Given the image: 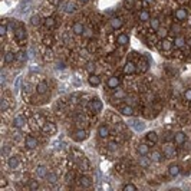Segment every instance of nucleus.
<instances>
[{"instance_id": "obj_27", "label": "nucleus", "mask_w": 191, "mask_h": 191, "mask_svg": "<svg viewBox=\"0 0 191 191\" xmlns=\"http://www.w3.org/2000/svg\"><path fill=\"white\" fill-rule=\"evenodd\" d=\"M79 184H81V187H83V188H89L91 185H92V180H91L89 177L82 175L79 178Z\"/></svg>"}, {"instance_id": "obj_43", "label": "nucleus", "mask_w": 191, "mask_h": 191, "mask_svg": "<svg viewBox=\"0 0 191 191\" xmlns=\"http://www.w3.org/2000/svg\"><path fill=\"white\" fill-rule=\"evenodd\" d=\"M0 180H2V181H0V188H4L6 185H7V180H6V177L2 175V177H0Z\"/></svg>"}, {"instance_id": "obj_45", "label": "nucleus", "mask_w": 191, "mask_h": 191, "mask_svg": "<svg viewBox=\"0 0 191 191\" xmlns=\"http://www.w3.org/2000/svg\"><path fill=\"white\" fill-rule=\"evenodd\" d=\"M6 33H7V26H6V25H2V26H0V36H4Z\"/></svg>"}, {"instance_id": "obj_41", "label": "nucleus", "mask_w": 191, "mask_h": 191, "mask_svg": "<svg viewBox=\"0 0 191 191\" xmlns=\"http://www.w3.org/2000/svg\"><path fill=\"white\" fill-rule=\"evenodd\" d=\"M124 96H125L124 91H121V89H116L115 94H114V98H116V99H121V98H124Z\"/></svg>"}, {"instance_id": "obj_50", "label": "nucleus", "mask_w": 191, "mask_h": 191, "mask_svg": "<svg viewBox=\"0 0 191 191\" xmlns=\"http://www.w3.org/2000/svg\"><path fill=\"white\" fill-rule=\"evenodd\" d=\"M78 2H79V3H82V4H83V3H86L88 0H78Z\"/></svg>"}, {"instance_id": "obj_21", "label": "nucleus", "mask_w": 191, "mask_h": 191, "mask_svg": "<svg viewBox=\"0 0 191 191\" xmlns=\"http://www.w3.org/2000/svg\"><path fill=\"white\" fill-rule=\"evenodd\" d=\"M19 164H20V161L17 157H10L7 160V165L10 170H17L19 168Z\"/></svg>"}, {"instance_id": "obj_7", "label": "nucleus", "mask_w": 191, "mask_h": 191, "mask_svg": "<svg viewBox=\"0 0 191 191\" xmlns=\"http://www.w3.org/2000/svg\"><path fill=\"white\" fill-rule=\"evenodd\" d=\"M25 125H26V118L23 115H16L15 119H13V127L20 129V128H23Z\"/></svg>"}, {"instance_id": "obj_20", "label": "nucleus", "mask_w": 191, "mask_h": 191, "mask_svg": "<svg viewBox=\"0 0 191 191\" xmlns=\"http://www.w3.org/2000/svg\"><path fill=\"white\" fill-rule=\"evenodd\" d=\"M48 174H49L48 167H45V165H39L38 168H36V175H38L39 178H46Z\"/></svg>"}, {"instance_id": "obj_13", "label": "nucleus", "mask_w": 191, "mask_h": 191, "mask_svg": "<svg viewBox=\"0 0 191 191\" xmlns=\"http://www.w3.org/2000/svg\"><path fill=\"white\" fill-rule=\"evenodd\" d=\"M88 83H89L91 86H99L101 85V78L98 75H95V73H89V76H88Z\"/></svg>"}, {"instance_id": "obj_46", "label": "nucleus", "mask_w": 191, "mask_h": 191, "mask_svg": "<svg viewBox=\"0 0 191 191\" xmlns=\"http://www.w3.org/2000/svg\"><path fill=\"white\" fill-rule=\"evenodd\" d=\"M86 71L89 72V73H94V71H95V65H94V63H88V65H86Z\"/></svg>"}, {"instance_id": "obj_48", "label": "nucleus", "mask_w": 191, "mask_h": 191, "mask_svg": "<svg viewBox=\"0 0 191 191\" xmlns=\"http://www.w3.org/2000/svg\"><path fill=\"white\" fill-rule=\"evenodd\" d=\"M109 145H111V150H116V148H118V147H116V144H114V142H111Z\"/></svg>"}, {"instance_id": "obj_8", "label": "nucleus", "mask_w": 191, "mask_h": 191, "mask_svg": "<svg viewBox=\"0 0 191 191\" xmlns=\"http://www.w3.org/2000/svg\"><path fill=\"white\" fill-rule=\"evenodd\" d=\"M187 45V39L181 36V35H177L175 39H174V46L178 49H184V46Z\"/></svg>"}, {"instance_id": "obj_33", "label": "nucleus", "mask_w": 191, "mask_h": 191, "mask_svg": "<svg viewBox=\"0 0 191 191\" xmlns=\"http://www.w3.org/2000/svg\"><path fill=\"white\" fill-rule=\"evenodd\" d=\"M157 36L160 39H165L167 36H168V30L165 29V27H160V29L157 30Z\"/></svg>"}, {"instance_id": "obj_23", "label": "nucleus", "mask_w": 191, "mask_h": 191, "mask_svg": "<svg viewBox=\"0 0 191 191\" xmlns=\"http://www.w3.org/2000/svg\"><path fill=\"white\" fill-rule=\"evenodd\" d=\"M16 59V53L12 52V50H9V52L4 53V63L6 65H12L13 62H15Z\"/></svg>"}, {"instance_id": "obj_22", "label": "nucleus", "mask_w": 191, "mask_h": 191, "mask_svg": "<svg viewBox=\"0 0 191 191\" xmlns=\"http://www.w3.org/2000/svg\"><path fill=\"white\" fill-rule=\"evenodd\" d=\"M162 157H164V154H162L161 151H152V152L150 154L151 161H154V162H161Z\"/></svg>"}, {"instance_id": "obj_26", "label": "nucleus", "mask_w": 191, "mask_h": 191, "mask_svg": "<svg viewBox=\"0 0 191 191\" xmlns=\"http://www.w3.org/2000/svg\"><path fill=\"white\" fill-rule=\"evenodd\" d=\"M181 172V168H180V165H177V164H171L168 167V174L171 177H177L178 174Z\"/></svg>"}, {"instance_id": "obj_37", "label": "nucleus", "mask_w": 191, "mask_h": 191, "mask_svg": "<svg viewBox=\"0 0 191 191\" xmlns=\"http://www.w3.org/2000/svg\"><path fill=\"white\" fill-rule=\"evenodd\" d=\"M7 108H9L7 101H6V99H2V102H0V111H2V112H6Z\"/></svg>"}, {"instance_id": "obj_11", "label": "nucleus", "mask_w": 191, "mask_h": 191, "mask_svg": "<svg viewBox=\"0 0 191 191\" xmlns=\"http://www.w3.org/2000/svg\"><path fill=\"white\" fill-rule=\"evenodd\" d=\"M119 114L124 116H132L134 115V108L131 105H122L119 108Z\"/></svg>"}, {"instance_id": "obj_9", "label": "nucleus", "mask_w": 191, "mask_h": 191, "mask_svg": "<svg viewBox=\"0 0 191 191\" xmlns=\"http://www.w3.org/2000/svg\"><path fill=\"white\" fill-rule=\"evenodd\" d=\"M174 142H175V145H178V147L184 145V142H185V134H184L183 131L175 132V135H174Z\"/></svg>"}, {"instance_id": "obj_12", "label": "nucleus", "mask_w": 191, "mask_h": 191, "mask_svg": "<svg viewBox=\"0 0 191 191\" xmlns=\"http://www.w3.org/2000/svg\"><path fill=\"white\" fill-rule=\"evenodd\" d=\"M145 139H147V142L155 144V142H158V134L155 131H148L145 134Z\"/></svg>"}, {"instance_id": "obj_29", "label": "nucleus", "mask_w": 191, "mask_h": 191, "mask_svg": "<svg viewBox=\"0 0 191 191\" xmlns=\"http://www.w3.org/2000/svg\"><path fill=\"white\" fill-rule=\"evenodd\" d=\"M150 25H151V29L152 30H158L161 27V23H160V19H158V17H151Z\"/></svg>"}, {"instance_id": "obj_28", "label": "nucleus", "mask_w": 191, "mask_h": 191, "mask_svg": "<svg viewBox=\"0 0 191 191\" xmlns=\"http://www.w3.org/2000/svg\"><path fill=\"white\" fill-rule=\"evenodd\" d=\"M138 19L141 20V22H147V20H150L151 19L150 12H148V10H141L138 13Z\"/></svg>"}, {"instance_id": "obj_49", "label": "nucleus", "mask_w": 191, "mask_h": 191, "mask_svg": "<svg viewBox=\"0 0 191 191\" xmlns=\"http://www.w3.org/2000/svg\"><path fill=\"white\" fill-rule=\"evenodd\" d=\"M187 45L191 48V38H190V39H187Z\"/></svg>"}, {"instance_id": "obj_15", "label": "nucleus", "mask_w": 191, "mask_h": 191, "mask_svg": "<svg viewBox=\"0 0 191 191\" xmlns=\"http://www.w3.org/2000/svg\"><path fill=\"white\" fill-rule=\"evenodd\" d=\"M109 25H111V27L115 30L121 29L122 27V25H124V22H122V19L121 17H112V19L109 20Z\"/></svg>"}, {"instance_id": "obj_3", "label": "nucleus", "mask_w": 191, "mask_h": 191, "mask_svg": "<svg viewBox=\"0 0 191 191\" xmlns=\"http://www.w3.org/2000/svg\"><path fill=\"white\" fill-rule=\"evenodd\" d=\"M162 154H164L165 157H175L177 151H175V148H174L172 144L167 142L164 147H162Z\"/></svg>"}, {"instance_id": "obj_32", "label": "nucleus", "mask_w": 191, "mask_h": 191, "mask_svg": "<svg viewBox=\"0 0 191 191\" xmlns=\"http://www.w3.org/2000/svg\"><path fill=\"white\" fill-rule=\"evenodd\" d=\"M151 160V158H150ZM150 160L145 157V155H141V158H139V161H138V164L142 167V168H148V165H150Z\"/></svg>"}, {"instance_id": "obj_42", "label": "nucleus", "mask_w": 191, "mask_h": 191, "mask_svg": "<svg viewBox=\"0 0 191 191\" xmlns=\"http://www.w3.org/2000/svg\"><path fill=\"white\" fill-rule=\"evenodd\" d=\"M184 99H185V101H188V102H191V88L184 92Z\"/></svg>"}, {"instance_id": "obj_6", "label": "nucleus", "mask_w": 191, "mask_h": 191, "mask_svg": "<svg viewBox=\"0 0 191 191\" xmlns=\"http://www.w3.org/2000/svg\"><path fill=\"white\" fill-rule=\"evenodd\" d=\"M106 85H108V88H111V89H118L121 85V79L118 78V76H109Z\"/></svg>"}, {"instance_id": "obj_34", "label": "nucleus", "mask_w": 191, "mask_h": 191, "mask_svg": "<svg viewBox=\"0 0 191 191\" xmlns=\"http://www.w3.org/2000/svg\"><path fill=\"white\" fill-rule=\"evenodd\" d=\"M46 180H48L50 184L58 183V174H56V172H49L48 177H46Z\"/></svg>"}, {"instance_id": "obj_19", "label": "nucleus", "mask_w": 191, "mask_h": 191, "mask_svg": "<svg viewBox=\"0 0 191 191\" xmlns=\"http://www.w3.org/2000/svg\"><path fill=\"white\" fill-rule=\"evenodd\" d=\"M172 46H174V40H170V39H161V48L162 50H165V52H168V50H171Z\"/></svg>"}, {"instance_id": "obj_14", "label": "nucleus", "mask_w": 191, "mask_h": 191, "mask_svg": "<svg viewBox=\"0 0 191 191\" xmlns=\"http://www.w3.org/2000/svg\"><path fill=\"white\" fill-rule=\"evenodd\" d=\"M98 135H99V138H106L109 135V128L108 125L105 124H101L99 127H98Z\"/></svg>"}, {"instance_id": "obj_25", "label": "nucleus", "mask_w": 191, "mask_h": 191, "mask_svg": "<svg viewBox=\"0 0 191 191\" xmlns=\"http://www.w3.org/2000/svg\"><path fill=\"white\" fill-rule=\"evenodd\" d=\"M137 151H138L139 155H147V154H150V145L145 142L139 144V145L137 147Z\"/></svg>"}, {"instance_id": "obj_38", "label": "nucleus", "mask_w": 191, "mask_h": 191, "mask_svg": "<svg viewBox=\"0 0 191 191\" xmlns=\"http://www.w3.org/2000/svg\"><path fill=\"white\" fill-rule=\"evenodd\" d=\"M83 36H85V38H92V36H94V30L91 29V27H85Z\"/></svg>"}, {"instance_id": "obj_36", "label": "nucleus", "mask_w": 191, "mask_h": 191, "mask_svg": "<svg viewBox=\"0 0 191 191\" xmlns=\"http://www.w3.org/2000/svg\"><path fill=\"white\" fill-rule=\"evenodd\" d=\"M122 190L124 191H137V185H134V184H125V185H122Z\"/></svg>"}, {"instance_id": "obj_10", "label": "nucleus", "mask_w": 191, "mask_h": 191, "mask_svg": "<svg viewBox=\"0 0 191 191\" xmlns=\"http://www.w3.org/2000/svg\"><path fill=\"white\" fill-rule=\"evenodd\" d=\"M137 72V66H135L134 62H127L124 65V73L125 75H134Z\"/></svg>"}, {"instance_id": "obj_47", "label": "nucleus", "mask_w": 191, "mask_h": 191, "mask_svg": "<svg viewBox=\"0 0 191 191\" xmlns=\"http://www.w3.org/2000/svg\"><path fill=\"white\" fill-rule=\"evenodd\" d=\"M50 40H52L50 38H45V39H43V43H45V45H48V46H50V45H52V42H50Z\"/></svg>"}, {"instance_id": "obj_44", "label": "nucleus", "mask_w": 191, "mask_h": 191, "mask_svg": "<svg viewBox=\"0 0 191 191\" xmlns=\"http://www.w3.org/2000/svg\"><path fill=\"white\" fill-rule=\"evenodd\" d=\"M65 10H66L68 13H72V12L75 10V6H73L72 3H68V4H66V7H65Z\"/></svg>"}, {"instance_id": "obj_35", "label": "nucleus", "mask_w": 191, "mask_h": 191, "mask_svg": "<svg viewBox=\"0 0 191 191\" xmlns=\"http://www.w3.org/2000/svg\"><path fill=\"white\" fill-rule=\"evenodd\" d=\"M55 23H56V20H55V17H52V16H49V17L45 19V25L48 27H53L55 26Z\"/></svg>"}, {"instance_id": "obj_18", "label": "nucleus", "mask_w": 191, "mask_h": 191, "mask_svg": "<svg viewBox=\"0 0 191 191\" xmlns=\"http://www.w3.org/2000/svg\"><path fill=\"white\" fill-rule=\"evenodd\" d=\"M72 32L75 35H83L85 32V26H83L81 22H75L73 23V26H72Z\"/></svg>"}, {"instance_id": "obj_51", "label": "nucleus", "mask_w": 191, "mask_h": 191, "mask_svg": "<svg viewBox=\"0 0 191 191\" xmlns=\"http://www.w3.org/2000/svg\"><path fill=\"white\" fill-rule=\"evenodd\" d=\"M144 2H147V3H152L154 0H144Z\"/></svg>"}, {"instance_id": "obj_5", "label": "nucleus", "mask_w": 191, "mask_h": 191, "mask_svg": "<svg viewBox=\"0 0 191 191\" xmlns=\"http://www.w3.org/2000/svg\"><path fill=\"white\" fill-rule=\"evenodd\" d=\"M25 145H26V148H29V150H35V148L38 147V139L35 138L33 135H27L26 138H25Z\"/></svg>"}, {"instance_id": "obj_16", "label": "nucleus", "mask_w": 191, "mask_h": 191, "mask_svg": "<svg viewBox=\"0 0 191 191\" xmlns=\"http://www.w3.org/2000/svg\"><path fill=\"white\" fill-rule=\"evenodd\" d=\"M15 35H16V39L19 42H23L25 40V38H26V30H25V27L23 26H19L17 29L15 30Z\"/></svg>"}, {"instance_id": "obj_39", "label": "nucleus", "mask_w": 191, "mask_h": 191, "mask_svg": "<svg viewBox=\"0 0 191 191\" xmlns=\"http://www.w3.org/2000/svg\"><path fill=\"white\" fill-rule=\"evenodd\" d=\"M39 188V184H38V181H35V180H32L29 183V190H32V191H35V190H38Z\"/></svg>"}, {"instance_id": "obj_31", "label": "nucleus", "mask_w": 191, "mask_h": 191, "mask_svg": "<svg viewBox=\"0 0 191 191\" xmlns=\"http://www.w3.org/2000/svg\"><path fill=\"white\" fill-rule=\"evenodd\" d=\"M170 30H171L174 35H180L181 33V25L180 23H171V27H170Z\"/></svg>"}, {"instance_id": "obj_40", "label": "nucleus", "mask_w": 191, "mask_h": 191, "mask_svg": "<svg viewBox=\"0 0 191 191\" xmlns=\"http://www.w3.org/2000/svg\"><path fill=\"white\" fill-rule=\"evenodd\" d=\"M30 23H32L33 26H39V23H40V17H39V16H32Z\"/></svg>"}, {"instance_id": "obj_24", "label": "nucleus", "mask_w": 191, "mask_h": 191, "mask_svg": "<svg viewBox=\"0 0 191 191\" xmlns=\"http://www.w3.org/2000/svg\"><path fill=\"white\" fill-rule=\"evenodd\" d=\"M129 125H131V128L134 129V131H138V132L139 131H144V128H145V124H144L142 121H138V119H137V121H132Z\"/></svg>"}, {"instance_id": "obj_1", "label": "nucleus", "mask_w": 191, "mask_h": 191, "mask_svg": "<svg viewBox=\"0 0 191 191\" xmlns=\"http://www.w3.org/2000/svg\"><path fill=\"white\" fill-rule=\"evenodd\" d=\"M102 108H104V104H102L101 99H92V101L89 102V109L92 112H95V114L101 112Z\"/></svg>"}, {"instance_id": "obj_17", "label": "nucleus", "mask_w": 191, "mask_h": 191, "mask_svg": "<svg viewBox=\"0 0 191 191\" xmlns=\"http://www.w3.org/2000/svg\"><path fill=\"white\" fill-rule=\"evenodd\" d=\"M116 43L119 46H127L129 43V36L127 33H121L118 38H116Z\"/></svg>"}, {"instance_id": "obj_4", "label": "nucleus", "mask_w": 191, "mask_h": 191, "mask_svg": "<svg viewBox=\"0 0 191 191\" xmlns=\"http://www.w3.org/2000/svg\"><path fill=\"white\" fill-rule=\"evenodd\" d=\"M72 138L75 139L76 142H81V141H85V139L88 138V132H86L85 129H76V131L73 132V135H72Z\"/></svg>"}, {"instance_id": "obj_2", "label": "nucleus", "mask_w": 191, "mask_h": 191, "mask_svg": "<svg viewBox=\"0 0 191 191\" xmlns=\"http://www.w3.org/2000/svg\"><path fill=\"white\" fill-rule=\"evenodd\" d=\"M175 19L178 22H185L188 19V12L185 7H178L175 10Z\"/></svg>"}, {"instance_id": "obj_30", "label": "nucleus", "mask_w": 191, "mask_h": 191, "mask_svg": "<svg viewBox=\"0 0 191 191\" xmlns=\"http://www.w3.org/2000/svg\"><path fill=\"white\" fill-rule=\"evenodd\" d=\"M46 91H48V83L46 82H40L38 86H36V92H38L39 95L46 94Z\"/></svg>"}]
</instances>
